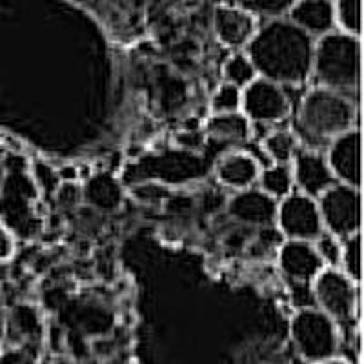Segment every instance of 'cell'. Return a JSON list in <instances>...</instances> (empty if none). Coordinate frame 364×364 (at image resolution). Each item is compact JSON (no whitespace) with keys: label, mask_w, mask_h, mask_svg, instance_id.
I'll list each match as a JSON object with an SVG mask.
<instances>
[{"label":"cell","mask_w":364,"mask_h":364,"mask_svg":"<svg viewBox=\"0 0 364 364\" xmlns=\"http://www.w3.org/2000/svg\"><path fill=\"white\" fill-rule=\"evenodd\" d=\"M290 337L299 357L308 364H321L339 357L343 346L337 324L318 308H301L290 323Z\"/></svg>","instance_id":"5b68a950"},{"label":"cell","mask_w":364,"mask_h":364,"mask_svg":"<svg viewBox=\"0 0 364 364\" xmlns=\"http://www.w3.org/2000/svg\"><path fill=\"white\" fill-rule=\"evenodd\" d=\"M290 166L294 173V184L297 188L295 191L315 200L337 182L328 166L326 157L321 151L301 148Z\"/></svg>","instance_id":"30bf717a"},{"label":"cell","mask_w":364,"mask_h":364,"mask_svg":"<svg viewBox=\"0 0 364 364\" xmlns=\"http://www.w3.org/2000/svg\"><path fill=\"white\" fill-rule=\"evenodd\" d=\"M277 264L288 282H311L324 269L314 242L282 240L277 250Z\"/></svg>","instance_id":"7c38bea8"},{"label":"cell","mask_w":364,"mask_h":364,"mask_svg":"<svg viewBox=\"0 0 364 364\" xmlns=\"http://www.w3.org/2000/svg\"><path fill=\"white\" fill-rule=\"evenodd\" d=\"M336 11V28L352 37L363 35V2L360 0H343L333 2Z\"/></svg>","instance_id":"44dd1931"},{"label":"cell","mask_w":364,"mask_h":364,"mask_svg":"<svg viewBox=\"0 0 364 364\" xmlns=\"http://www.w3.org/2000/svg\"><path fill=\"white\" fill-rule=\"evenodd\" d=\"M259 22L237 4H219L213 15V29L224 46L235 51H245L255 35Z\"/></svg>","instance_id":"4fadbf2b"},{"label":"cell","mask_w":364,"mask_h":364,"mask_svg":"<svg viewBox=\"0 0 364 364\" xmlns=\"http://www.w3.org/2000/svg\"><path fill=\"white\" fill-rule=\"evenodd\" d=\"M314 50V38L284 17L259 24L245 53L261 79L290 90L310 80Z\"/></svg>","instance_id":"6da1fadb"},{"label":"cell","mask_w":364,"mask_h":364,"mask_svg":"<svg viewBox=\"0 0 364 364\" xmlns=\"http://www.w3.org/2000/svg\"><path fill=\"white\" fill-rule=\"evenodd\" d=\"M341 245H343V252H341L339 269L346 277L360 284L363 281V233L346 237L341 240Z\"/></svg>","instance_id":"d6986e66"},{"label":"cell","mask_w":364,"mask_h":364,"mask_svg":"<svg viewBox=\"0 0 364 364\" xmlns=\"http://www.w3.org/2000/svg\"><path fill=\"white\" fill-rule=\"evenodd\" d=\"M314 304L337 324L341 336H352L360 318V284L339 268H324L311 281Z\"/></svg>","instance_id":"277c9868"},{"label":"cell","mask_w":364,"mask_h":364,"mask_svg":"<svg viewBox=\"0 0 364 364\" xmlns=\"http://www.w3.org/2000/svg\"><path fill=\"white\" fill-rule=\"evenodd\" d=\"M223 75L224 82L239 87L240 91L245 90L246 86H250L259 77L252 60H250L245 51H235L232 57L228 58L223 68Z\"/></svg>","instance_id":"ffe728a7"},{"label":"cell","mask_w":364,"mask_h":364,"mask_svg":"<svg viewBox=\"0 0 364 364\" xmlns=\"http://www.w3.org/2000/svg\"><path fill=\"white\" fill-rule=\"evenodd\" d=\"M275 226L284 240L314 242L324 233L317 200L299 191H291L288 197L279 200Z\"/></svg>","instance_id":"ba28073f"},{"label":"cell","mask_w":364,"mask_h":364,"mask_svg":"<svg viewBox=\"0 0 364 364\" xmlns=\"http://www.w3.org/2000/svg\"><path fill=\"white\" fill-rule=\"evenodd\" d=\"M324 232L346 239L363 233V191L336 182L317 199Z\"/></svg>","instance_id":"8992f818"},{"label":"cell","mask_w":364,"mask_h":364,"mask_svg":"<svg viewBox=\"0 0 364 364\" xmlns=\"http://www.w3.org/2000/svg\"><path fill=\"white\" fill-rule=\"evenodd\" d=\"M314 248L317 252L318 259L323 261L324 268H339L341 266V252H343V245L341 239L336 235L324 232L318 239L314 240Z\"/></svg>","instance_id":"cb8c5ba5"},{"label":"cell","mask_w":364,"mask_h":364,"mask_svg":"<svg viewBox=\"0 0 364 364\" xmlns=\"http://www.w3.org/2000/svg\"><path fill=\"white\" fill-rule=\"evenodd\" d=\"M359 100L326 87H310L294 117V133L301 148L324 154L337 136L359 128Z\"/></svg>","instance_id":"7a4b0ae2"},{"label":"cell","mask_w":364,"mask_h":364,"mask_svg":"<svg viewBox=\"0 0 364 364\" xmlns=\"http://www.w3.org/2000/svg\"><path fill=\"white\" fill-rule=\"evenodd\" d=\"M261 146L272 164H291L294 157L301 149V142L291 128L272 129L266 133Z\"/></svg>","instance_id":"e0dca14e"},{"label":"cell","mask_w":364,"mask_h":364,"mask_svg":"<svg viewBox=\"0 0 364 364\" xmlns=\"http://www.w3.org/2000/svg\"><path fill=\"white\" fill-rule=\"evenodd\" d=\"M310 80H314V86L339 91L359 100L363 86V41L339 29L317 38Z\"/></svg>","instance_id":"3957f363"},{"label":"cell","mask_w":364,"mask_h":364,"mask_svg":"<svg viewBox=\"0 0 364 364\" xmlns=\"http://www.w3.org/2000/svg\"><path fill=\"white\" fill-rule=\"evenodd\" d=\"M321 364H352V363L339 355V357H336V359H330V360H326V363H321Z\"/></svg>","instance_id":"484cf974"},{"label":"cell","mask_w":364,"mask_h":364,"mask_svg":"<svg viewBox=\"0 0 364 364\" xmlns=\"http://www.w3.org/2000/svg\"><path fill=\"white\" fill-rule=\"evenodd\" d=\"M261 166L246 149L230 151L215 166V177L223 186L233 191L255 188L261 175Z\"/></svg>","instance_id":"9a60e30c"},{"label":"cell","mask_w":364,"mask_h":364,"mask_svg":"<svg viewBox=\"0 0 364 364\" xmlns=\"http://www.w3.org/2000/svg\"><path fill=\"white\" fill-rule=\"evenodd\" d=\"M288 21L302 29L314 41L331 33L336 29L333 2L328 0H302L294 2L288 11Z\"/></svg>","instance_id":"5bb4252c"},{"label":"cell","mask_w":364,"mask_h":364,"mask_svg":"<svg viewBox=\"0 0 364 364\" xmlns=\"http://www.w3.org/2000/svg\"><path fill=\"white\" fill-rule=\"evenodd\" d=\"M294 112L288 87L257 77L250 86L242 90L240 113L253 126H273L286 120Z\"/></svg>","instance_id":"52a82bcc"},{"label":"cell","mask_w":364,"mask_h":364,"mask_svg":"<svg viewBox=\"0 0 364 364\" xmlns=\"http://www.w3.org/2000/svg\"><path fill=\"white\" fill-rule=\"evenodd\" d=\"M240 100H242V91L232 84L223 82L211 95L210 108L213 115H230V113L240 112Z\"/></svg>","instance_id":"603a6c76"},{"label":"cell","mask_w":364,"mask_h":364,"mask_svg":"<svg viewBox=\"0 0 364 364\" xmlns=\"http://www.w3.org/2000/svg\"><path fill=\"white\" fill-rule=\"evenodd\" d=\"M337 182L363 190V132L353 128L337 136L324 151Z\"/></svg>","instance_id":"9c48e42d"},{"label":"cell","mask_w":364,"mask_h":364,"mask_svg":"<svg viewBox=\"0 0 364 364\" xmlns=\"http://www.w3.org/2000/svg\"><path fill=\"white\" fill-rule=\"evenodd\" d=\"M206 139V133L204 132H197V129H188V132H182L181 135L177 136V142L184 148H199L200 144L204 142Z\"/></svg>","instance_id":"d4e9b609"},{"label":"cell","mask_w":364,"mask_h":364,"mask_svg":"<svg viewBox=\"0 0 364 364\" xmlns=\"http://www.w3.org/2000/svg\"><path fill=\"white\" fill-rule=\"evenodd\" d=\"M277 200H273L269 195L259 188L235 191L232 199L228 200V215L239 224L252 228H269L275 224L277 217Z\"/></svg>","instance_id":"8fae6325"},{"label":"cell","mask_w":364,"mask_h":364,"mask_svg":"<svg viewBox=\"0 0 364 364\" xmlns=\"http://www.w3.org/2000/svg\"><path fill=\"white\" fill-rule=\"evenodd\" d=\"M291 4L294 2H288V0H246V2H237V6L245 9L246 13H250L259 24L288 17Z\"/></svg>","instance_id":"7402d4cb"},{"label":"cell","mask_w":364,"mask_h":364,"mask_svg":"<svg viewBox=\"0 0 364 364\" xmlns=\"http://www.w3.org/2000/svg\"><path fill=\"white\" fill-rule=\"evenodd\" d=\"M257 188L269 195L273 200H282L284 197L295 191L294 173H291L290 164H269L268 168H262L259 175Z\"/></svg>","instance_id":"ac0fdd59"},{"label":"cell","mask_w":364,"mask_h":364,"mask_svg":"<svg viewBox=\"0 0 364 364\" xmlns=\"http://www.w3.org/2000/svg\"><path fill=\"white\" fill-rule=\"evenodd\" d=\"M204 133L211 141L226 142V144H245L252 135V124L242 113L230 115H211L206 122Z\"/></svg>","instance_id":"2e32d148"}]
</instances>
